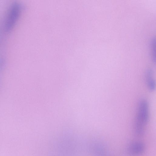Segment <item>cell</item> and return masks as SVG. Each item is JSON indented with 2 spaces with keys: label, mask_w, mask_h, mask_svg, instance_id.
I'll list each match as a JSON object with an SVG mask.
<instances>
[{
  "label": "cell",
  "mask_w": 156,
  "mask_h": 156,
  "mask_svg": "<svg viewBox=\"0 0 156 156\" xmlns=\"http://www.w3.org/2000/svg\"><path fill=\"white\" fill-rule=\"evenodd\" d=\"M151 46L152 51V60L154 63L155 62V39L153 38L151 42Z\"/></svg>",
  "instance_id": "cell-5"
},
{
  "label": "cell",
  "mask_w": 156,
  "mask_h": 156,
  "mask_svg": "<svg viewBox=\"0 0 156 156\" xmlns=\"http://www.w3.org/2000/svg\"><path fill=\"white\" fill-rule=\"evenodd\" d=\"M145 79L147 89L150 91H153L155 89V81L154 78L153 72L151 69H148L145 73Z\"/></svg>",
  "instance_id": "cell-4"
},
{
  "label": "cell",
  "mask_w": 156,
  "mask_h": 156,
  "mask_svg": "<svg viewBox=\"0 0 156 156\" xmlns=\"http://www.w3.org/2000/svg\"><path fill=\"white\" fill-rule=\"evenodd\" d=\"M20 6L17 3H14L10 8L7 16L6 28L9 30L14 25L19 16L20 11Z\"/></svg>",
  "instance_id": "cell-2"
},
{
  "label": "cell",
  "mask_w": 156,
  "mask_h": 156,
  "mask_svg": "<svg viewBox=\"0 0 156 156\" xmlns=\"http://www.w3.org/2000/svg\"><path fill=\"white\" fill-rule=\"evenodd\" d=\"M149 117L148 102L145 100H141L138 104L134 124V133L136 136H141L144 134Z\"/></svg>",
  "instance_id": "cell-1"
},
{
  "label": "cell",
  "mask_w": 156,
  "mask_h": 156,
  "mask_svg": "<svg viewBox=\"0 0 156 156\" xmlns=\"http://www.w3.org/2000/svg\"><path fill=\"white\" fill-rule=\"evenodd\" d=\"M145 149V145L143 142L136 141L128 146L127 152L130 156H139L144 152Z\"/></svg>",
  "instance_id": "cell-3"
}]
</instances>
